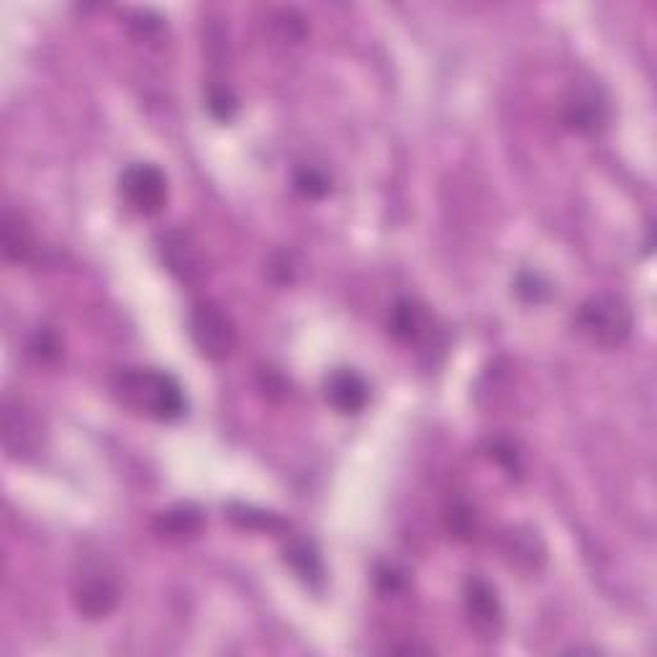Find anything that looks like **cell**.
<instances>
[{"instance_id":"1","label":"cell","mask_w":657,"mask_h":657,"mask_svg":"<svg viewBox=\"0 0 657 657\" xmlns=\"http://www.w3.org/2000/svg\"><path fill=\"white\" fill-rule=\"evenodd\" d=\"M111 393L126 411L152 422H177L188 408L183 385L157 368L122 370L111 383Z\"/></svg>"},{"instance_id":"2","label":"cell","mask_w":657,"mask_h":657,"mask_svg":"<svg viewBox=\"0 0 657 657\" xmlns=\"http://www.w3.org/2000/svg\"><path fill=\"white\" fill-rule=\"evenodd\" d=\"M70 593L80 616L106 619L122 601V580L106 557L82 555L72 567Z\"/></svg>"},{"instance_id":"3","label":"cell","mask_w":657,"mask_h":657,"mask_svg":"<svg viewBox=\"0 0 657 657\" xmlns=\"http://www.w3.org/2000/svg\"><path fill=\"white\" fill-rule=\"evenodd\" d=\"M573 324L593 345L619 347L630 339L634 319L624 298L614 293H596L578 306Z\"/></svg>"},{"instance_id":"4","label":"cell","mask_w":657,"mask_h":657,"mask_svg":"<svg viewBox=\"0 0 657 657\" xmlns=\"http://www.w3.org/2000/svg\"><path fill=\"white\" fill-rule=\"evenodd\" d=\"M188 334L206 360L221 362L237 349L239 332L234 319L214 301H200L191 309Z\"/></svg>"},{"instance_id":"5","label":"cell","mask_w":657,"mask_h":657,"mask_svg":"<svg viewBox=\"0 0 657 657\" xmlns=\"http://www.w3.org/2000/svg\"><path fill=\"white\" fill-rule=\"evenodd\" d=\"M563 122L567 129L596 137L611 122V99L596 80H575L563 95Z\"/></svg>"},{"instance_id":"6","label":"cell","mask_w":657,"mask_h":657,"mask_svg":"<svg viewBox=\"0 0 657 657\" xmlns=\"http://www.w3.org/2000/svg\"><path fill=\"white\" fill-rule=\"evenodd\" d=\"M124 204L139 216H157L168 204V175L152 162H134L118 177Z\"/></svg>"},{"instance_id":"7","label":"cell","mask_w":657,"mask_h":657,"mask_svg":"<svg viewBox=\"0 0 657 657\" xmlns=\"http://www.w3.org/2000/svg\"><path fill=\"white\" fill-rule=\"evenodd\" d=\"M44 445V427L36 411L24 399L5 395L3 401V447L11 460H32Z\"/></svg>"},{"instance_id":"8","label":"cell","mask_w":657,"mask_h":657,"mask_svg":"<svg viewBox=\"0 0 657 657\" xmlns=\"http://www.w3.org/2000/svg\"><path fill=\"white\" fill-rule=\"evenodd\" d=\"M160 257L162 265L168 267V273L175 280L185 283V286H196V283L206 275L204 257H200L198 244L193 242V237L183 229H170L160 237Z\"/></svg>"},{"instance_id":"9","label":"cell","mask_w":657,"mask_h":657,"mask_svg":"<svg viewBox=\"0 0 657 657\" xmlns=\"http://www.w3.org/2000/svg\"><path fill=\"white\" fill-rule=\"evenodd\" d=\"M465 614L470 626L481 634V639H496L504 630V607L498 601L496 588L485 578H470L465 584Z\"/></svg>"},{"instance_id":"10","label":"cell","mask_w":657,"mask_h":657,"mask_svg":"<svg viewBox=\"0 0 657 657\" xmlns=\"http://www.w3.org/2000/svg\"><path fill=\"white\" fill-rule=\"evenodd\" d=\"M324 401L342 416H357L370 401V385L353 368H334L324 378Z\"/></svg>"},{"instance_id":"11","label":"cell","mask_w":657,"mask_h":657,"mask_svg":"<svg viewBox=\"0 0 657 657\" xmlns=\"http://www.w3.org/2000/svg\"><path fill=\"white\" fill-rule=\"evenodd\" d=\"M388 332L403 345H422L431 337L435 324H431L427 306L414 298H399L388 313Z\"/></svg>"},{"instance_id":"12","label":"cell","mask_w":657,"mask_h":657,"mask_svg":"<svg viewBox=\"0 0 657 657\" xmlns=\"http://www.w3.org/2000/svg\"><path fill=\"white\" fill-rule=\"evenodd\" d=\"M152 527L160 540L181 544V542L196 540V537L204 532L206 514L200 511V506L196 504H175L170 506V509L157 514Z\"/></svg>"},{"instance_id":"13","label":"cell","mask_w":657,"mask_h":657,"mask_svg":"<svg viewBox=\"0 0 657 657\" xmlns=\"http://www.w3.org/2000/svg\"><path fill=\"white\" fill-rule=\"evenodd\" d=\"M283 563H286L306 586L321 588V584H324V560H321V552L311 540L290 537L286 548H283Z\"/></svg>"},{"instance_id":"14","label":"cell","mask_w":657,"mask_h":657,"mask_svg":"<svg viewBox=\"0 0 657 657\" xmlns=\"http://www.w3.org/2000/svg\"><path fill=\"white\" fill-rule=\"evenodd\" d=\"M0 244H3V255L13 263H28L36 252L32 227L24 216L11 211V208H5L3 219H0Z\"/></svg>"},{"instance_id":"15","label":"cell","mask_w":657,"mask_h":657,"mask_svg":"<svg viewBox=\"0 0 657 657\" xmlns=\"http://www.w3.org/2000/svg\"><path fill=\"white\" fill-rule=\"evenodd\" d=\"M504 552L511 560V565L521 567V570H537L548 557V548L534 529H511L506 537Z\"/></svg>"},{"instance_id":"16","label":"cell","mask_w":657,"mask_h":657,"mask_svg":"<svg viewBox=\"0 0 657 657\" xmlns=\"http://www.w3.org/2000/svg\"><path fill=\"white\" fill-rule=\"evenodd\" d=\"M445 527L454 540L473 542L481 534V517H477L475 506L468 504L465 498H452L445 509Z\"/></svg>"},{"instance_id":"17","label":"cell","mask_w":657,"mask_h":657,"mask_svg":"<svg viewBox=\"0 0 657 657\" xmlns=\"http://www.w3.org/2000/svg\"><path fill=\"white\" fill-rule=\"evenodd\" d=\"M227 517L231 519V525L246 529V532H283V529H286V521H283L278 514L255 509V506L229 504Z\"/></svg>"},{"instance_id":"18","label":"cell","mask_w":657,"mask_h":657,"mask_svg":"<svg viewBox=\"0 0 657 657\" xmlns=\"http://www.w3.org/2000/svg\"><path fill=\"white\" fill-rule=\"evenodd\" d=\"M126 32L134 42L139 44H162L168 36V21H164L157 11L137 9L126 16Z\"/></svg>"},{"instance_id":"19","label":"cell","mask_w":657,"mask_h":657,"mask_svg":"<svg viewBox=\"0 0 657 657\" xmlns=\"http://www.w3.org/2000/svg\"><path fill=\"white\" fill-rule=\"evenodd\" d=\"M293 188L298 196L319 200L332 193V177H328L326 170L319 168V164H298L293 170Z\"/></svg>"},{"instance_id":"20","label":"cell","mask_w":657,"mask_h":657,"mask_svg":"<svg viewBox=\"0 0 657 657\" xmlns=\"http://www.w3.org/2000/svg\"><path fill=\"white\" fill-rule=\"evenodd\" d=\"M485 452H488V458L496 462V465H502L511 477L521 475V452L514 439H509V437L488 439Z\"/></svg>"},{"instance_id":"21","label":"cell","mask_w":657,"mask_h":657,"mask_svg":"<svg viewBox=\"0 0 657 657\" xmlns=\"http://www.w3.org/2000/svg\"><path fill=\"white\" fill-rule=\"evenodd\" d=\"M206 108H208V114L216 118V122L229 124L231 118L237 116L239 101H237V95L231 93V88L211 85V88H208V93H206Z\"/></svg>"},{"instance_id":"22","label":"cell","mask_w":657,"mask_h":657,"mask_svg":"<svg viewBox=\"0 0 657 657\" xmlns=\"http://www.w3.org/2000/svg\"><path fill=\"white\" fill-rule=\"evenodd\" d=\"M28 349H32V355L39 357L42 362H55L59 355H62V345H59V337L51 328H39V332L34 334L32 342H28Z\"/></svg>"},{"instance_id":"23","label":"cell","mask_w":657,"mask_h":657,"mask_svg":"<svg viewBox=\"0 0 657 657\" xmlns=\"http://www.w3.org/2000/svg\"><path fill=\"white\" fill-rule=\"evenodd\" d=\"M273 26L278 28L286 42H301L306 36V21L303 16H298L296 11H280L278 16H275Z\"/></svg>"},{"instance_id":"24","label":"cell","mask_w":657,"mask_h":657,"mask_svg":"<svg viewBox=\"0 0 657 657\" xmlns=\"http://www.w3.org/2000/svg\"><path fill=\"white\" fill-rule=\"evenodd\" d=\"M517 290H519V296H525L527 301H534V303H540L542 298L550 296L548 283H544L540 275H532V273H521L519 275Z\"/></svg>"},{"instance_id":"25","label":"cell","mask_w":657,"mask_h":657,"mask_svg":"<svg viewBox=\"0 0 657 657\" xmlns=\"http://www.w3.org/2000/svg\"><path fill=\"white\" fill-rule=\"evenodd\" d=\"M378 586L383 593H399L403 586H406V578H403L401 570L395 567H385V570L378 573Z\"/></svg>"}]
</instances>
